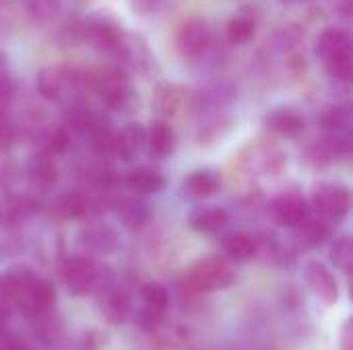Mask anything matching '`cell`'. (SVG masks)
I'll return each instance as SVG.
<instances>
[{"label":"cell","instance_id":"cell-28","mask_svg":"<svg viewBox=\"0 0 353 350\" xmlns=\"http://www.w3.org/2000/svg\"><path fill=\"white\" fill-rule=\"evenodd\" d=\"M141 299H143V307L155 309L159 314H165L168 305H170V293L161 283H147L141 287Z\"/></svg>","mask_w":353,"mask_h":350},{"label":"cell","instance_id":"cell-33","mask_svg":"<svg viewBox=\"0 0 353 350\" xmlns=\"http://www.w3.org/2000/svg\"><path fill=\"white\" fill-rule=\"evenodd\" d=\"M12 76H10V68H8V60L6 56L0 52V97L2 99H8L12 95Z\"/></svg>","mask_w":353,"mask_h":350},{"label":"cell","instance_id":"cell-36","mask_svg":"<svg viewBox=\"0 0 353 350\" xmlns=\"http://www.w3.org/2000/svg\"><path fill=\"white\" fill-rule=\"evenodd\" d=\"M343 347H345V350H352V322L345 324V330H343Z\"/></svg>","mask_w":353,"mask_h":350},{"label":"cell","instance_id":"cell-23","mask_svg":"<svg viewBox=\"0 0 353 350\" xmlns=\"http://www.w3.org/2000/svg\"><path fill=\"white\" fill-rule=\"evenodd\" d=\"M27 175L33 184L41 188H50L58 179V165L54 161V155L48 151H35L27 161Z\"/></svg>","mask_w":353,"mask_h":350},{"label":"cell","instance_id":"cell-1","mask_svg":"<svg viewBox=\"0 0 353 350\" xmlns=\"http://www.w3.org/2000/svg\"><path fill=\"white\" fill-rule=\"evenodd\" d=\"M12 281V305L27 318L46 314L56 303V289L50 281L37 278L27 268H14L8 272Z\"/></svg>","mask_w":353,"mask_h":350},{"label":"cell","instance_id":"cell-32","mask_svg":"<svg viewBox=\"0 0 353 350\" xmlns=\"http://www.w3.org/2000/svg\"><path fill=\"white\" fill-rule=\"evenodd\" d=\"M161 318H163V314H159L155 309H149V307H143L139 311V316H137V322H139V328L141 330L151 332V330H155L161 324Z\"/></svg>","mask_w":353,"mask_h":350},{"label":"cell","instance_id":"cell-2","mask_svg":"<svg viewBox=\"0 0 353 350\" xmlns=\"http://www.w3.org/2000/svg\"><path fill=\"white\" fill-rule=\"evenodd\" d=\"M316 56L323 60L329 76L341 83H350L353 76L352 35L343 27H327L321 31L314 43Z\"/></svg>","mask_w":353,"mask_h":350},{"label":"cell","instance_id":"cell-5","mask_svg":"<svg viewBox=\"0 0 353 350\" xmlns=\"http://www.w3.org/2000/svg\"><path fill=\"white\" fill-rule=\"evenodd\" d=\"M236 272L221 256H207L194 262L186 272V283L196 293H211L234 285Z\"/></svg>","mask_w":353,"mask_h":350},{"label":"cell","instance_id":"cell-4","mask_svg":"<svg viewBox=\"0 0 353 350\" xmlns=\"http://www.w3.org/2000/svg\"><path fill=\"white\" fill-rule=\"evenodd\" d=\"M87 89V72L70 66H46L37 72V91L48 101H70Z\"/></svg>","mask_w":353,"mask_h":350},{"label":"cell","instance_id":"cell-20","mask_svg":"<svg viewBox=\"0 0 353 350\" xmlns=\"http://www.w3.org/2000/svg\"><path fill=\"white\" fill-rule=\"evenodd\" d=\"M186 105V91L176 83H159V87L153 93V109L163 118L180 113V109Z\"/></svg>","mask_w":353,"mask_h":350},{"label":"cell","instance_id":"cell-29","mask_svg":"<svg viewBox=\"0 0 353 350\" xmlns=\"http://www.w3.org/2000/svg\"><path fill=\"white\" fill-rule=\"evenodd\" d=\"M333 264L337 268H341L345 274H352V266H353V243L350 235H341L333 241L331 245V252H329Z\"/></svg>","mask_w":353,"mask_h":350},{"label":"cell","instance_id":"cell-7","mask_svg":"<svg viewBox=\"0 0 353 350\" xmlns=\"http://www.w3.org/2000/svg\"><path fill=\"white\" fill-rule=\"evenodd\" d=\"M81 35L93 45L97 47L99 52H105V54H112L116 56L118 50H120V43L124 39V31L122 27L108 14H101V12H93L85 19L83 23V29H81Z\"/></svg>","mask_w":353,"mask_h":350},{"label":"cell","instance_id":"cell-38","mask_svg":"<svg viewBox=\"0 0 353 350\" xmlns=\"http://www.w3.org/2000/svg\"><path fill=\"white\" fill-rule=\"evenodd\" d=\"M8 316H10V311H8V305L0 301V328H2L4 324H6V320H8Z\"/></svg>","mask_w":353,"mask_h":350},{"label":"cell","instance_id":"cell-11","mask_svg":"<svg viewBox=\"0 0 353 350\" xmlns=\"http://www.w3.org/2000/svg\"><path fill=\"white\" fill-rule=\"evenodd\" d=\"M112 210L116 212L118 221L126 229H132V231L143 229L149 223V217H151L149 204L143 200V196H139L134 192L118 196L116 200H112Z\"/></svg>","mask_w":353,"mask_h":350},{"label":"cell","instance_id":"cell-39","mask_svg":"<svg viewBox=\"0 0 353 350\" xmlns=\"http://www.w3.org/2000/svg\"><path fill=\"white\" fill-rule=\"evenodd\" d=\"M288 2H294V4H298V2H306V0H288Z\"/></svg>","mask_w":353,"mask_h":350},{"label":"cell","instance_id":"cell-30","mask_svg":"<svg viewBox=\"0 0 353 350\" xmlns=\"http://www.w3.org/2000/svg\"><path fill=\"white\" fill-rule=\"evenodd\" d=\"M27 10L35 21H52L60 10V0H27Z\"/></svg>","mask_w":353,"mask_h":350},{"label":"cell","instance_id":"cell-13","mask_svg":"<svg viewBox=\"0 0 353 350\" xmlns=\"http://www.w3.org/2000/svg\"><path fill=\"white\" fill-rule=\"evenodd\" d=\"M120 237L108 223H91L81 231V245L95 256H110L118 250Z\"/></svg>","mask_w":353,"mask_h":350},{"label":"cell","instance_id":"cell-24","mask_svg":"<svg viewBox=\"0 0 353 350\" xmlns=\"http://www.w3.org/2000/svg\"><path fill=\"white\" fill-rule=\"evenodd\" d=\"M294 229H296V243L300 248H304V250H312V248L323 245L329 239V233H331V225L325 219H321L319 215L316 217L308 215Z\"/></svg>","mask_w":353,"mask_h":350},{"label":"cell","instance_id":"cell-26","mask_svg":"<svg viewBox=\"0 0 353 350\" xmlns=\"http://www.w3.org/2000/svg\"><path fill=\"white\" fill-rule=\"evenodd\" d=\"M221 245H223L225 256L234 262H248L259 252L256 239L248 233H230L228 237H223Z\"/></svg>","mask_w":353,"mask_h":350},{"label":"cell","instance_id":"cell-18","mask_svg":"<svg viewBox=\"0 0 353 350\" xmlns=\"http://www.w3.org/2000/svg\"><path fill=\"white\" fill-rule=\"evenodd\" d=\"M126 184H128V188L134 194H139V196H151V194H159L165 188V175L157 167L139 165V167H134V169L128 171Z\"/></svg>","mask_w":353,"mask_h":350},{"label":"cell","instance_id":"cell-27","mask_svg":"<svg viewBox=\"0 0 353 350\" xmlns=\"http://www.w3.org/2000/svg\"><path fill=\"white\" fill-rule=\"evenodd\" d=\"M128 311H130L128 295L120 289H108V295L103 297V316L112 324H120L122 320H126Z\"/></svg>","mask_w":353,"mask_h":350},{"label":"cell","instance_id":"cell-22","mask_svg":"<svg viewBox=\"0 0 353 350\" xmlns=\"http://www.w3.org/2000/svg\"><path fill=\"white\" fill-rule=\"evenodd\" d=\"M246 167L254 175H273L283 169V155L275 146H254L246 153Z\"/></svg>","mask_w":353,"mask_h":350},{"label":"cell","instance_id":"cell-9","mask_svg":"<svg viewBox=\"0 0 353 350\" xmlns=\"http://www.w3.org/2000/svg\"><path fill=\"white\" fill-rule=\"evenodd\" d=\"M213 41L211 25L205 19H192L182 25L178 31V52L184 58H201Z\"/></svg>","mask_w":353,"mask_h":350},{"label":"cell","instance_id":"cell-8","mask_svg":"<svg viewBox=\"0 0 353 350\" xmlns=\"http://www.w3.org/2000/svg\"><path fill=\"white\" fill-rule=\"evenodd\" d=\"M62 281L72 295H87L101 283V268L89 256H70L62 266Z\"/></svg>","mask_w":353,"mask_h":350},{"label":"cell","instance_id":"cell-17","mask_svg":"<svg viewBox=\"0 0 353 350\" xmlns=\"http://www.w3.org/2000/svg\"><path fill=\"white\" fill-rule=\"evenodd\" d=\"M145 146L149 149L151 157L168 159L176 149V134H174L172 126L161 118L153 120L145 128Z\"/></svg>","mask_w":353,"mask_h":350},{"label":"cell","instance_id":"cell-19","mask_svg":"<svg viewBox=\"0 0 353 350\" xmlns=\"http://www.w3.org/2000/svg\"><path fill=\"white\" fill-rule=\"evenodd\" d=\"M99 210V200L83 194V192H68L58 198L56 212L62 219H89Z\"/></svg>","mask_w":353,"mask_h":350},{"label":"cell","instance_id":"cell-10","mask_svg":"<svg viewBox=\"0 0 353 350\" xmlns=\"http://www.w3.org/2000/svg\"><path fill=\"white\" fill-rule=\"evenodd\" d=\"M271 210H273V219L283 227H296L310 215L304 194L296 188H290L277 194L273 198Z\"/></svg>","mask_w":353,"mask_h":350},{"label":"cell","instance_id":"cell-16","mask_svg":"<svg viewBox=\"0 0 353 350\" xmlns=\"http://www.w3.org/2000/svg\"><path fill=\"white\" fill-rule=\"evenodd\" d=\"M145 146V128L137 122L126 124L120 130H114L112 136V157L130 161L137 157V153Z\"/></svg>","mask_w":353,"mask_h":350},{"label":"cell","instance_id":"cell-14","mask_svg":"<svg viewBox=\"0 0 353 350\" xmlns=\"http://www.w3.org/2000/svg\"><path fill=\"white\" fill-rule=\"evenodd\" d=\"M304 278L308 287L314 291L316 297H321L327 303H335L339 299V285L333 272L319 260H310L304 268Z\"/></svg>","mask_w":353,"mask_h":350},{"label":"cell","instance_id":"cell-37","mask_svg":"<svg viewBox=\"0 0 353 350\" xmlns=\"http://www.w3.org/2000/svg\"><path fill=\"white\" fill-rule=\"evenodd\" d=\"M132 2L139 10H151L157 4V0H132Z\"/></svg>","mask_w":353,"mask_h":350},{"label":"cell","instance_id":"cell-3","mask_svg":"<svg viewBox=\"0 0 353 350\" xmlns=\"http://www.w3.org/2000/svg\"><path fill=\"white\" fill-rule=\"evenodd\" d=\"M87 89H93L110 109L128 111L137 105V95L130 85V76L122 66H103L89 70Z\"/></svg>","mask_w":353,"mask_h":350},{"label":"cell","instance_id":"cell-34","mask_svg":"<svg viewBox=\"0 0 353 350\" xmlns=\"http://www.w3.org/2000/svg\"><path fill=\"white\" fill-rule=\"evenodd\" d=\"M0 350H31V347L19 336H0Z\"/></svg>","mask_w":353,"mask_h":350},{"label":"cell","instance_id":"cell-15","mask_svg":"<svg viewBox=\"0 0 353 350\" xmlns=\"http://www.w3.org/2000/svg\"><path fill=\"white\" fill-rule=\"evenodd\" d=\"M221 188V177L215 169H196L192 173H188L182 179L180 192L184 198L190 200H205L211 198L217 190Z\"/></svg>","mask_w":353,"mask_h":350},{"label":"cell","instance_id":"cell-6","mask_svg":"<svg viewBox=\"0 0 353 350\" xmlns=\"http://www.w3.org/2000/svg\"><path fill=\"white\" fill-rule=\"evenodd\" d=\"M310 200L316 215L325 219L329 225H333V223H341L347 217L352 194L347 186L339 182H319L312 186Z\"/></svg>","mask_w":353,"mask_h":350},{"label":"cell","instance_id":"cell-21","mask_svg":"<svg viewBox=\"0 0 353 350\" xmlns=\"http://www.w3.org/2000/svg\"><path fill=\"white\" fill-rule=\"evenodd\" d=\"M230 223V215L221 206H201L190 212V227L205 235L221 233Z\"/></svg>","mask_w":353,"mask_h":350},{"label":"cell","instance_id":"cell-31","mask_svg":"<svg viewBox=\"0 0 353 350\" xmlns=\"http://www.w3.org/2000/svg\"><path fill=\"white\" fill-rule=\"evenodd\" d=\"M68 146V132L64 128H54L46 134L43 140V151L56 155V153H64Z\"/></svg>","mask_w":353,"mask_h":350},{"label":"cell","instance_id":"cell-25","mask_svg":"<svg viewBox=\"0 0 353 350\" xmlns=\"http://www.w3.org/2000/svg\"><path fill=\"white\" fill-rule=\"evenodd\" d=\"M256 14L250 10V8H242L238 10L225 25V35L232 43L236 45H244L248 41L254 39V33H256Z\"/></svg>","mask_w":353,"mask_h":350},{"label":"cell","instance_id":"cell-35","mask_svg":"<svg viewBox=\"0 0 353 350\" xmlns=\"http://www.w3.org/2000/svg\"><path fill=\"white\" fill-rule=\"evenodd\" d=\"M12 136H14V130H12L10 122L0 116V146H8Z\"/></svg>","mask_w":353,"mask_h":350},{"label":"cell","instance_id":"cell-12","mask_svg":"<svg viewBox=\"0 0 353 350\" xmlns=\"http://www.w3.org/2000/svg\"><path fill=\"white\" fill-rule=\"evenodd\" d=\"M306 122H304V116L292 107V105H279V107H273L271 111H267L265 116V128L271 132V134H277V136H285V138H296L302 134Z\"/></svg>","mask_w":353,"mask_h":350}]
</instances>
